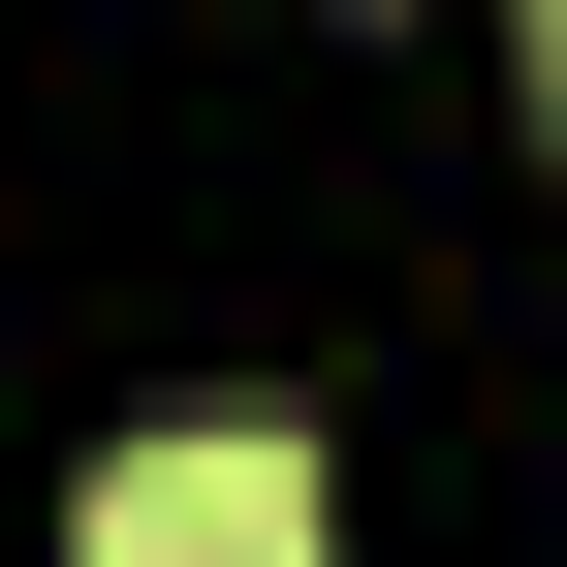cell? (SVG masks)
<instances>
[{"mask_svg": "<svg viewBox=\"0 0 567 567\" xmlns=\"http://www.w3.org/2000/svg\"><path fill=\"white\" fill-rule=\"evenodd\" d=\"M63 567H347V505H316V442L189 410V442H126L95 505H63Z\"/></svg>", "mask_w": 567, "mask_h": 567, "instance_id": "6da1fadb", "label": "cell"}, {"mask_svg": "<svg viewBox=\"0 0 567 567\" xmlns=\"http://www.w3.org/2000/svg\"><path fill=\"white\" fill-rule=\"evenodd\" d=\"M536 95H567V0H536Z\"/></svg>", "mask_w": 567, "mask_h": 567, "instance_id": "7a4b0ae2", "label": "cell"}]
</instances>
